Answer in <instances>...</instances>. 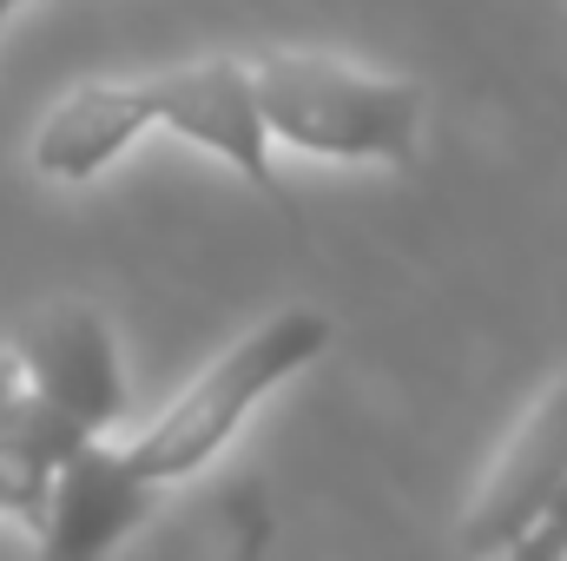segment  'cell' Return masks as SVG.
I'll list each match as a JSON object with an SVG mask.
<instances>
[{"label": "cell", "mask_w": 567, "mask_h": 561, "mask_svg": "<svg viewBox=\"0 0 567 561\" xmlns=\"http://www.w3.org/2000/svg\"><path fill=\"white\" fill-rule=\"evenodd\" d=\"M251 86L271 145L284 140L317 159H383V165H403L416 152L423 100L410 80H383L330 53H265L251 67Z\"/></svg>", "instance_id": "cell-1"}, {"label": "cell", "mask_w": 567, "mask_h": 561, "mask_svg": "<svg viewBox=\"0 0 567 561\" xmlns=\"http://www.w3.org/2000/svg\"><path fill=\"white\" fill-rule=\"evenodd\" d=\"M323 344H330V317L323 310H303V304L297 310H278L271 324H258L251 337H238L126 456L140 462L152 482L192 476L205 456H218L231 442V429L251 417V404L265 390H278L284 377H297L310 357H323Z\"/></svg>", "instance_id": "cell-2"}, {"label": "cell", "mask_w": 567, "mask_h": 561, "mask_svg": "<svg viewBox=\"0 0 567 561\" xmlns=\"http://www.w3.org/2000/svg\"><path fill=\"white\" fill-rule=\"evenodd\" d=\"M145 93H152V120L158 126H172L178 140L205 145V152H218L271 205L290 212L284 178H278V165H271V126L258 113L251 67H238V60H192V67H172V73L145 80Z\"/></svg>", "instance_id": "cell-3"}, {"label": "cell", "mask_w": 567, "mask_h": 561, "mask_svg": "<svg viewBox=\"0 0 567 561\" xmlns=\"http://www.w3.org/2000/svg\"><path fill=\"white\" fill-rule=\"evenodd\" d=\"M20 377L27 390H40L47 404H60L66 417H80L86 429H113L126 417V370H120V350H113V330L100 324L93 304H47L20 344Z\"/></svg>", "instance_id": "cell-4"}, {"label": "cell", "mask_w": 567, "mask_h": 561, "mask_svg": "<svg viewBox=\"0 0 567 561\" xmlns=\"http://www.w3.org/2000/svg\"><path fill=\"white\" fill-rule=\"evenodd\" d=\"M152 496H158V482L140 462L93 436L86 449H73L47 476V502H40V522H33L40 549L47 555H106L152 516Z\"/></svg>", "instance_id": "cell-5"}, {"label": "cell", "mask_w": 567, "mask_h": 561, "mask_svg": "<svg viewBox=\"0 0 567 561\" xmlns=\"http://www.w3.org/2000/svg\"><path fill=\"white\" fill-rule=\"evenodd\" d=\"M561 476H567V370L542 390V404L528 410L515 442L502 449V462L488 469L482 496L468 502L462 549L468 555H508L522 542V529L542 516V502Z\"/></svg>", "instance_id": "cell-6"}, {"label": "cell", "mask_w": 567, "mask_h": 561, "mask_svg": "<svg viewBox=\"0 0 567 561\" xmlns=\"http://www.w3.org/2000/svg\"><path fill=\"white\" fill-rule=\"evenodd\" d=\"M145 126H158L145 80H100V86H80V93H66V100L47 113V126L33 133V165H40L47 178L80 185V178L106 172Z\"/></svg>", "instance_id": "cell-7"}, {"label": "cell", "mask_w": 567, "mask_h": 561, "mask_svg": "<svg viewBox=\"0 0 567 561\" xmlns=\"http://www.w3.org/2000/svg\"><path fill=\"white\" fill-rule=\"evenodd\" d=\"M100 429H86L80 417H66L60 404H47L40 390H20L13 397V410L0 422V469H13V476H27V482H40L47 489V476L73 456V449H86Z\"/></svg>", "instance_id": "cell-8"}, {"label": "cell", "mask_w": 567, "mask_h": 561, "mask_svg": "<svg viewBox=\"0 0 567 561\" xmlns=\"http://www.w3.org/2000/svg\"><path fill=\"white\" fill-rule=\"evenodd\" d=\"M508 555L522 561H542V555H567V476L548 489V502H542V516L522 529V542L508 549Z\"/></svg>", "instance_id": "cell-9"}, {"label": "cell", "mask_w": 567, "mask_h": 561, "mask_svg": "<svg viewBox=\"0 0 567 561\" xmlns=\"http://www.w3.org/2000/svg\"><path fill=\"white\" fill-rule=\"evenodd\" d=\"M40 502H47V489H40V482H27V476L0 469V516H27V522H40Z\"/></svg>", "instance_id": "cell-10"}, {"label": "cell", "mask_w": 567, "mask_h": 561, "mask_svg": "<svg viewBox=\"0 0 567 561\" xmlns=\"http://www.w3.org/2000/svg\"><path fill=\"white\" fill-rule=\"evenodd\" d=\"M27 390V377H20V357L13 350H0V422H7V410H13V397Z\"/></svg>", "instance_id": "cell-11"}, {"label": "cell", "mask_w": 567, "mask_h": 561, "mask_svg": "<svg viewBox=\"0 0 567 561\" xmlns=\"http://www.w3.org/2000/svg\"><path fill=\"white\" fill-rule=\"evenodd\" d=\"M13 7H20V0H0V20H7V13H13Z\"/></svg>", "instance_id": "cell-12"}]
</instances>
